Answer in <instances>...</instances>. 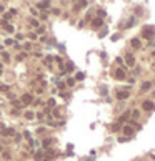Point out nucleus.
Instances as JSON below:
<instances>
[{
  "label": "nucleus",
  "mask_w": 155,
  "mask_h": 161,
  "mask_svg": "<svg viewBox=\"0 0 155 161\" xmlns=\"http://www.w3.org/2000/svg\"><path fill=\"white\" fill-rule=\"evenodd\" d=\"M8 13L13 17V15H17V13H19V10H17V8H10V12H8Z\"/></svg>",
  "instance_id": "nucleus-39"
},
{
  "label": "nucleus",
  "mask_w": 155,
  "mask_h": 161,
  "mask_svg": "<svg viewBox=\"0 0 155 161\" xmlns=\"http://www.w3.org/2000/svg\"><path fill=\"white\" fill-rule=\"evenodd\" d=\"M24 118L29 120V121H34V120H35V111L34 110H25L24 111Z\"/></svg>",
  "instance_id": "nucleus-5"
},
{
  "label": "nucleus",
  "mask_w": 155,
  "mask_h": 161,
  "mask_svg": "<svg viewBox=\"0 0 155 161\" xmlns=\"http://www.w3.org/2000/svg\"><path fill=\"white\" fill-rule=\"evenodd\" d=\"M43 133H45V128H42V126H40V128L37 129V135H43Z\"/></svg>",
  "instance_id": "nucleus-42"
},
{
  "label": "nucleus",
  "mask_w": 155,
  "mask_h": 161,
  "mask_svg": "<svg viewBox=\"0 0 155 161\" xmlns=\"http://www.w3.org/2000/svg\"><path fill=\"white\" fill-rule=\"evenodd\" d=\"M132 116H134V118H139V116H140V111H139V110H134V111H132Z\"/></svg>",
  "instance_id": "nucleus-38"
},
{
  "label": "nucleus",
  "mask_w": 155,
  "mask_h": 161,
  "mask_svg": "<svg viewBox=\"0 0 155 161\" xmlns=\"http://www.w3.org/2000/svg\"><path fill=\"white\" fill-rule=\"evenodd\" d=\"M110 129H112V131H118V129H120V125H118V123L112 125V126H110Z\"/></svg>",
  "instance_id": "nucleus-35"
},
{
  "label": "nucleus",
  "mask_w": 155,
  "mask_h": 161,
  "mask_svg": "<svg viewBox=\"0 0 155 161\" xmlns=\"http://www.w3.org/2000/svg\"><path fill=\"white\" fill-rule=\"evenodd\" d=\"M22 50H25V52H30V50H32V43H30V42L24 43V45H22Z\"/></svg>",
  "instance_id": "nucleus-21"
},
{
  "label": "nucleus",
  "mask_w": 155,
  "mask_h": 161,
  "mask_svg": "<svg viewBox=\"0 0 155 161\" xmlns=\"http://www.w3.org/2000/svg\"><path fill=\"white\" fill-rule=\"evenodd\" d=\"M20 101L24 105H34V101H35V98H34V95H32V93H24V95L20 96Z\"/></svg>",
  "instance_id": "nucleus-1"
},
{
  "label": "nucleus",
  "mask_w": 155,
  "mask_h": 161,
  "mask_svg": "<svg viewBox=\"0 0 155 161\" xmlns=\"http://www.w3.org/2000/svg\"><path fill=\"white\" fill-rule=\"evenodd\" d=\"M57 105V101H55V98H50L48 100V108H53V106Z\"/></svg>",
  "instance_id": "nucleus-32"
},
{
  "label": "nucleus",
  "mask_w": 155,
  "mask_h": 161,
  "mask_svg": "<svg viewBox=\"0 0 155 161\" xmlns=\"http://www.w3.org/2000/svg\"><path fill=\"white\" fill-rule=\"evenodd\" d=\"M2 153H3V145L0 143V154H2Z\"/></svg>",
  "instance_id": "nucleus-48"
},
{
  "label": "nucleus",
  "mask_w": 155,
  "mask_h": 161,
  "mask_svg": "<svg viewBox=\"0 0 155 161\" xmlns=\"http://www.w3.org/2000/svg\"><path fill=\"white\" fill-rule=\"evenodd\" d=\"M53 138H45V140H42V150H48L50 146L53 145Z\"/></svg>",
  "instance_id": "nucleus-6"
},
{
  "label": "nucleus",
  "mask_w": 155,
  "mask_h": 161,
  "mask_svg": "<svg viewBox=\"0 0 155 161\" xmlns=\"http://www.w3.org/2000/svg\"><path fill=\"white\" fill-rule=\"evenodd\" d=\"M5 3H0V13H3V12H5Z\"/></svg>",
  "instance_id": "nucleus-43"
},
{
  "label": "nucleus",
  "mask_w": 155,
  "mask_h": 161,
  "mask_svg": "<svg viewBox=\"0 0 155 161\" xmlns=\"http://www.w3.org/2000/svg\"><path fill=\"white\" fill-rule=\"evenodd\" d=\"M50 7H52V3H50V2H38L37 5H35V8H38L40 13H42V12H48Z\"/></svg>",
  "instance_id": "nucleus-3"
},
{
  "label": "nucleus",
  "mask_w": 155,
  "mask_h": 161,
  "mask_svg": "<svg viewBox=\"0 0 155 161\" xmlns=\"http://www.w3.org/2000/svg\"><path fill=\"white\" fill-rule=\"evenodd\" d=\"M38 38V35L35 32H29V40H32V42H35V40Z\"/></svg>",
  "instance_id": "nucleus-22"
},
{
  "label": "nucleus",
  "mask_w": 155,
  "mask_h": 161,
  "mask_svg": "<svg viewBox=\"0 0 155 161\" xmlns=\"http://www.w3.org/2000/svg\"><path fill=\"white\" fill-rule=\"evenodd\" d=\"M102 25H103V18H98V17H97V18L92 20V27H93V28H100Z\"/></svg>",
  "instance_id": "nucleus-9"
},
{
  "label": "nucleus",
  "mask_w": 155,
  "mask_h": 161,
  "mask_svg": "<svg viewBox=\"0 0 155 161\" xmlns=\"http://www.w3.org/2000/svg\"><path fill=\"white\" fill-rule=\"evenodd\" d=\"M2 75H3V71H0V78H2Z\"/></svg>",
  "instance_id": "nucleus-50"
},
{
  "label": "nucleus",
  "mask_w": 155,
  "mask_h": 161,
  "mask_svg": "<svg viewBox=\"0 0 155 161\" xmlns=\"http://www.w3.org/2000/svg\"><path fill=\"white\" fill-rule=\"evenodd\" d=\"M24 138H25V140L30 143V141H32V133H30V131H27V129H25V131H24Z\"/></svg>",
  "instance_id": "nucleus-23"
},
{
  "label": "nucleus",
  "mask_w": 155,
  "mask_h": 161,
  "mask_svg": "<svg viewBox=\"0 0 155 161\" xmlns=\"http://www.w3.org/2000/svg\"><path fill=\"white\" fill-rule=\"evenodd\" d=\"M52 13H53V15H58V13H60V10H58V8H52Z\"/></svg>",
  "instance_id": "nucleus-45"
},
{
  "label": "nucleus",
  "mask_w": 155,
  "mask_h": 161,
  "mask_svg": "<svg viewBox=\"0 0 155 161\" xmlns=\"http://www.w3.org/2000/svg\"><path fill=\"white\" fill-rule=\"evenodd\" d=\"M29 23L34 27V28H38V27H40V20L34 18V17H30V18H29Z\"/></svg>",
  "instance_id": "nucleus-12"
},
{
  "label": "nucleus",
  "mask_w": 155,
  "mask_h": 161,
  "mask_svg": "<svg viewBox=\"0 0 155 161\" xmlns=\"http://www.w3.org/2000/svg\"><path fill=\"white\" fill-rule=\"evenodd\" d=\"M124 133L127 135V138H130L132 135H134V128H132L130 125H125V126H124Z\"/></svg>",
  "instance_id": "nucleus-10"
},
{
  "label": "nucleus",
  "mask_w": 155,
  "mask_h": 161,
  "mask_svg": "<svg viewBox=\"0 0 155 161\" xmlns=\"http://www.w3.org/2000/svg\"><path fill=\"white\" fill-rule=\"evenodd\" d=\"M118 141H120V143H127V141H129V138H127V136H122V138H118Z\"/></svg>",
  "instance_id": "nucleus-40"
},
{
  "label": "nucleus",
  "mask_w": 155,
  "mask_h": 161,
  "mask_svg": "<svg viewBox=\"0 0 155 161\" xmlns=\"http://www.w3.org/2000/svg\"><path fill=\"white\" fill-rule=\"evenodd\" d=\"M115 61H117L118 65H122V63H124V60H122V58H115Z\"/></svg>",
  "instance_id": "nucleus-47"
},
{
  "label": "nucleus",
  "mask_w": 155,
  "mask_h": 161,
  "mask_svg": "<svg viewBox=\"0 0 155 161\" xmlns=\"http://www.w3.org/2000/svg\"><path fill=\"white\" fill-rule=\"evenodd\" d=\"M0 161H2V159H0Z\"/></svg>",
  "instance_id": "nucleus-52"
},
{
  "label": "nucleus",
  "mask_w": 155,
  "mask_h": 161,
  "mask_svg": "<svg viewBox=\"0 0 155 161\" xmlns=\"http://www.w3.org/2000/svg\"><path fill=\"white\" fill-rule=\"evenodd\" d=\"M75 85V78H68L67 80V86H74Z\"/></svg>",
  "instance_id": "nucleus-34"
},
{
  "label": "nucleus",
  "mask_w": 155,
  "mask_h": 161,
  "mask_svg": "<svg viewBox=\"0 0 155 161\" xmlns=\"http://www.w3.org/2000/svg\"><path fill=\"white\" fill-rule=\"evenodd\" d=\"M24 38H25V33H15V40L20 42V40H24Z\"/></svg>",
  "instance_id": "nucleus-33"
},
{
  "label": "nucleus",
  "mask_w": 155,
  "mask_h": 161,
  "mask_svg": "<svg viewBox=\"0 0 155 161\" xmlns=\"http://www.w3.org/2000/svg\"><path fill=\"white\" fill-rule=\"evenodd\" d=\"M130 45L134 47V48H140V45H142V43H140L139 38H132V40H130Z\"/></svg>",
  "instance_id": "nucleus-17"
},
{
  "label": "nucleus",
  "mask_w": 155,
  "mask_h": 161,
  "mask_svg": "<svg viewBox=\"0 0 155 161\" xmlns=\"http://www.w3.org/2000/svg\"><path fill=\"white\" fill-rule=\"evenodd\" d=\"M12 105L15 106L17 110H22V108H24V103L20 101V98H15V100H12Z\"/></svg>",
  "instance_id": "nucleus-11"
},
{
  "label": "nucleus",
  "mask_w": 155,
  "mask_h": 161,
  "mask_svg": "<svg viewBox=\"0 0 155 161\" xmlns=\"http://www.w3.org/2000/svg\"><path fill=\"white\" fill-rule=\"evenodd\" d=\"M0 156H2V161H10L12 159V153L10 151H5V150H3V153Z\"/></svg>",
  "instance_id": "nucleus-13"
},
{
  "label": "nucleus",
  "mask_w": 155,
  "mask_h": 161,
  "mask_svg": "<svg viewBox=\"0 0 155 161\" xmlns=\"http://www.w3.org/2000/svg\"><path fill=\"white\" fill-rule=\"evenodd\" d=\"M30 13H32V17H34V18H35V17L38 15V10H37V8H35V7H30Z\"/></svg>",
  "instance_id": "nucleus-31"
},
{
  "label": "nucleus",
  "mask_w": 155,
  "mask_h": 161,
  "mask_svg": "<svg viewBox=\"0 0 155 161\" xmlns=\"http://www.w3.org/2000/svg\"><path fill=\"white\" fill-rule=\"evenodd\" d=\"M84 78H85V73H84V71H79V73L75 75V80H79V82H82Z\"/></svg>",
  "instance_id": "nucleus-25"
},
{
  "label": "nucleus",
  "mask_w": 155,
  "mask_h": 161,
  "mask_svg": "<svg viewBox=\"0 0 155 161\" xmlns=\"http://www.w3.org/2000/svg\"><path fill=\"white\" fill-rule=\"evenodd\" d=\"M58 88H60V90H63V88H65V83H62V82H58Z\"/></svg>",
  "instance_id": "nucleus-46"
},
{
  "label": "nucleus",
  "mask_w": 155,
  "mask_h": 161,
  "mask_svg": "<svg viewBox=\"0 0 155 161\" xmlns=\"http://www.w3.org/2000/svg\"><path fill=\"white\" fill-rule=\"evenodd\" d=\"M13 48H15V50H22V45H20V43H17V42H15V45H13Z\"/></svg>",
  "instance_id": "nucleus-44"
},
{
  "label": "nucleus",
  "mask_w": 155,
  "mask_h": 161,
  "mask_svg": "<svg viewBox=\"0 0 155 161\" xmlns=\"http://www.w3.org/2000/svg\"><path fill=\"white\" fill-rule=\"evenodd\" d=\"M17 135V131H15V128H12V126H7V131H5V136H15Z\"/></svg>",
  "instance_id": "nucleus-15"
},
{
  "label": "nucleus",
  "mask_w": 155,
  "mask_h": 161,
  "mask_svg": "<svg viewBox=\"0 0 155 161\" xmlns=\"http://www.w3.org/2000/svg\"><path fill=\"white\" fill-rule=\"evenodd\" d=\"M0 71H3V63L0 61Z\"/></svg>",
  "instance_id": "nucleus-49"
},
{
  "label": "nucleus",
  "mask_w": 155,
  "mask_h": 161,
  "mask_svg": "<svg viewBox=\"0 0 155 161\" xmlns=\"http://www.w3.org/2000/svg\"><path fill=\"white\" fill-rule=\"evenodd\" d=\"M74 68H75V66H74V63H72V61H67V65H65V70H67V71H74Z\"/></svg>",
  "instance_id": "nucleus-24"
},
{
  "label": "nucleus",
  "mask_w": 155,
  "mask_h": 161,
  "mask_svg": "<svg viewBox=\"0 0 155 161\" xmlns=\"http://www.w3.org/2000/svg\"><path fill=\"white\" fill-rule=\"evenodd\" d=\"M5 45L7 47H13V45H15V40H13V38H7L5 40Z\"/></svg>",
  "instance_id": "nucleus-26"
},
{
  "label": "nucleus",
  "mask_w": 155,
  "mask_h": 161,
  "mask_svg": "<svg viewBox=\"0 0 155 161\" xmlns=\"http://www.w3.org/2000/svg\"><path fill=\"white\" fill-rule=\"evenodd\" d=\"M0 91H2V93H8V91H10V85L0 83Z\"/></svg>",
  "instance_id": "nucleus-16"
},
{
  "label": "nucleus",
  "mask_w": 155,
  "mask_h": 161,
  "mask_svg": "<svg viewBox=\"0 0 155 161\" xmlns=\"http://www.w3.org/2000/svg\"><path fill=\"white\" fill-rule=\"evenodd\" d=\"M2 58H3V60H5V61H7V63H8V61H10V53H8V52H5V50H3V52H2Z\"/></svg>",
  "instance_id": "nucleus-20"
},
{
  "label": "nucleus",
  "mask_w": 155,
  "mask_h": 161,
  "mask_svg": "<svg viewBox=\"0 0 155 161\" xmlns=\"http://www.w3.org/2000/svg\"><path fill=\"white\" fill-rule=\"evenodd\" d=\"M5 131H7V126L3 123H0V135L2 136H5Z\"/></svg>",
  "instance_id": "nucleus-29"
},
{
  "label": "nucleus",
  "mask_w": 155,
  "mask_h": 161,
  "mask_svg": "<svg viewBox=\"0 0 155 161\" xmlns=\"http://www.w3.org/2000/svg\"><path fill=\"white\" fill-rule=\"evenodd\" d=\"M142 108H143L145 111H152V110L155 108V103H153V101H143V103H142Z\"/></svg>",
  "instance_id": "nucleus-8"
},
{
  "label": "nucleus",
  "mask_w": 155,
  "mask_h": 161,
  "mask_svg": "<svg viewBox=\"0 0 155 161\" xmlns=\"http://www.w3.org/2000/svg\"><path fill=\"white\" fill-rule=\"evenodd\" d=\"M37 32H38V33H43V32H45V27H43V25H40L38 28H37Z\"/></svg>",
  "instance_id": "nucleus-41"
},
{
  "label": "nucleus",
  "mask_w": 155,
  "mask_h": 161,
  "mask_svg": "<svg viewBox=\"0 0 155 161\" xmlns=\"http://www.w3.org/2000/svg\"><path fill=\"white\" fill-rule=\"evenodd\" d=\"M150 88H152V83H150V82H145V83L142 85V91H148Z\"/></svg>",
  "instance_id": "nucleus-19"
},
{
  "label": "nucleus",
  "mask_w": 155,
  "mask_h": 161,
  "mask_svg": "<svg viewBox=\"0 0 155 161\" xmlns=\"http://www.w3.org/2000/svg\"><path fill=\"white\" fill-rule=\"evenodd\" d=\"M48 18V13L47 12H42V13H40V20H47Z\"/></svg>",
  "instance_id": "nucleus-36"
},
{
  "label": "nucleus",
  "mask_w": 155,
  "mask_h": 161,
  "mask_svg": "<svg viewBox=\"0 0 155 161\" xmlns=\"http://www.w3.org/2000/svg\"><path fill=\"white\" fill-rule=\"evenodd\" d=\"M27 57H29V53H19V55H17V60L22 61V60H25Z\"/></svg>",
  "instance_id": "nucleus-27"
},
{
  "label": "nucleus",
  "mask_w": 155,
  "mask_h": 161,
  "mask_svg": "<svg viewBox=\"0 0 155 161\" xmlns=\"http://www.w3.org/2000/svg\"><path fill=\"white\" fill-rule=\"evenodd\" d=\"M130 96V91L129 90H118L117 91V100H127Z\"/></svg>",
  "instance_id": "nucleus-4"
},
{
  "label": "nucleus",
  "mask_w": 155,
  "mask_h": 161,
  "mask_svg": "<svg viewBox=\"0 0 155 161\" xmlns=\"http://www.w3.org/2000/svg\"><path fill=\"white\" fill-rule=\"evenodd\" d=\"M10 116H20V110H17V108H12V111H10Z\"/></svg>",
  "instance_id": "nucleus-30"
},
{
  "label": "nucleus",
  "mask_w": 155,
  "mask_h": 161,
  "mask_svg": "<svg viewBox=\"0 0 155 161\" xmlns=\"http://www.w3.org/2000/svg\"><path fill=\"white\" fill-rule=\"evenodd\" d=\"M155 35V28L153 27H145V28H142V37L143 38H152Z\"/></svg>",
  "instance_id": "nucleus-2"
},
{
  "label": "nucleus",
  "mask_w": 155,
  "mask_h": 161,
  "mask_svg": "<svg viewBox=\"0 0 155 161\" xmlns=\"http://www.w3.org/2000/svg\"><path fill=\"white\" fill-rule=\"evenodd\" d=\"M0 115H2V111H0Z\"/></svg>",
  "instance_id": "nucleus-51"
},
{
  "label": "nucleus",
  "mask_w": 155,
  "mask_h": 161,
  "mask_svg": "<svg viewBox=\"0 0 155 161\" xmlns=\"http://www.w3.org/2000/svg\"><path fill=\"white\" fill-rule=\"evenodd\" d=\"M113 77H115V80H125V70H124V68H118V70H115Z\"/></svg>",
  "instance_id": "nucleus-7"
},
{
  "label": "nucleus",
  "mask_w": 155,
  "mask_h": 161,
  "mask_svg": "<svg viewBox=\"0 0 155 161\" xmlns=\"http://www.w3.org/2000/svg\"><path fill=\"white\" fill-rule=\"evenodd\" d=\"M125 61H127V65H129V66H134V65H135V58H134V55H127Z\"/></svg>",
  "instance_id": "nucleus-14"
},
{
  "label": "nucleus",
  "mask_w": 155,
  "mask_h": 161,
  "mask_svg": "<svg viewBox=\"0 0 155 161\" xmlns=\"http://www.w3.org/2000/svg\"><path fill=\"white\" fill-rule=\"evenodd\" d=\"M134 23H135V17H132V18L125 23V27H127V28H130V27H134Z\"/></svg>",
  "instance_id": "nucleus-28"
},
{
  "label": "nucleus",
  "mask_w": 155,
  "mask_h": 161,
  "mask_svg": "<svg viewBox=\"0 0 155 161\" xmlns=\"http://www.w3.org/2000/svg\"><path fill=\"white\" fill-rule=\"evenodd\" d=\"M129 116H130V113H129V111H125V113L122 115L120 118H118V121H120V123H124V121H127V120H129Z\"/></svg>",
  "instance_id": "nucleus-18"
},
{
  "label": "nucleus",
  "mask_w": 155,
  "mask_h": 161,
  "mask_svg": "<svg viewBox=\"0 0 155 161\" xmlns=\"http://www.w3.org/2000/svg\"><path fill=\"white\" fill-rule=\"evenodd\" d=\"M13 140H15V143H20V141H22V135H19V133H17V135L13 136Z\"/></svg>",
  "instance_id": "nucleus-37"
}]
</instances>
